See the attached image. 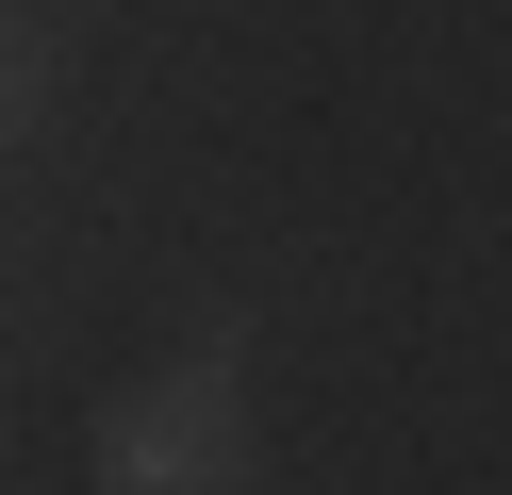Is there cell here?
Returning a JSON list of instances; mask_svg holds the SVG:
<instances>
[{"instance_id": "1", "label": "cell", "mask_w": 512, "mask_h": 495, "mask_svg": "<svg viewBox=\"0 0 512 495\" xmlns=\"http://www.w3.org/2000/svg\"><path fill=\"white\" fill-rule=\"evenodd\" d=\"M265 479V413H248V330H199L182 363L83 396V495H248Z\"/></svg>"}, {"instance_id": "2", "label": "cell", "mask_w": 512, "mask_h": 495, "mask_svg": "<svg viewBox=\"0 0 512 495\" xmlns=\"http://www.w3.org/2000/svg\"><path fill=\"white\" fill-rule=\"evenodd\" d=\"M50 83H67V33H50V17H17V66H0V99H17V132L50 116Z\"/></svg>"}]
</instances>
